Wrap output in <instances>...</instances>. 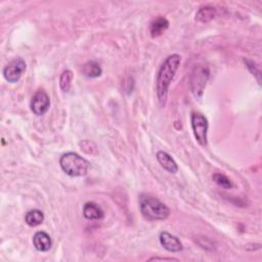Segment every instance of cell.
<instances>
[{"mask_svg": "<svg viewBox=\"0 0 262 262\" xmlns=\"http://www.w3.org/2000/svg\"><path fill=\"white\" fill-rule=\"evenodd\" d=\"M180 61H182V58H180L179 55L177 54L171 55L167 57L166 60L163 62L158 71L157 81H156V91L161 106H165L167 102L168 89L176 71L178 70Z\"/></svg>", "mask_w": 262, "mask_h": 262, "instance_id": "obj_1", "label": "cell"}, {"mask_svg": "<svg viewBox=\"0 0 262 262\" xmlns=\"http://www.w3.org/2000/svg\"><path fill=\"white\" fill-rule=\"evenodd\" d=\"M139 209L142 216L150 221L165 220L170 215L169 208L156 196L149 194L139 196Z\"/></svg>", "mask_w": 262, "mask_h": 262, "instance_id": "obj_2", "label": "cell"}, {"mask_svg": "<svg viewBox=\"0 0 262 262\" xmlns=\"http://www.w3.org/2000/svg\"><path fill=\"white\" fill-rule=\"evenodd\" d=\"M60 165L63 171L71 177H81L87 174L90 167L89 162L74 152L64 154L60 159Z\"/></svg>", "mask_w": 262, "mask_h": 262, "instance_id": "obj_3", "label": "cell"}, {"mask_svg": "<svg viewBox=\"0 0 262 262\" xmlns=\"http://www.w3.org/2000/svg\"><path fill=\"white\" fill-rule=\"evenodd\" d=\"M210 71L206 65H196L191 74V90L196 97L203 95Z\"/></svg>", "mask_w": 262, "mask_h": 262, "instance_id": "obj_4", "label": "cell"}, {"mask_svg": "<svg viewBox=\"0 0 262 262\" xmlns=\"http://www.w3.org/2000/svg\"><path fill=\"white\" fill-rule=\"evenodd\" d=\"M192 128L194 131V135L196 140L199 142L200 145L206 146L208 144L207 133H208V120L203 114L194 112L192 114Z\"/></svg>", "mask_w": 262, "mask_h": 262, "instance_id": "obj_5", "label": "cell"}, {"mask_svg": "<svg viewBox=\"0 0 262 262\" xmlns=\"http://www.w3.org/2000/svg\"><path fill=\"white\" fill-rule=\"evenodd\" d=\"M27 68L26 62L22 58H15L10 61L3 69V76L9 83L18 82Z\"/></svg>", "mask_w": 262, "mask_h": 262, "instance_id": "obj_6", "label": "cell"}, {"mask_svg": "<svg viewBox=\"0 0 262 262\" xmlns=\"http://www.w3.org/2000/svg\"><path fill=\"white\" fill-rule=\"evenodd\" d=\"M30 106L32 112L35 115L43 116L51 107V98L43 89H39L33 95Z\"/></svg>", "mask_w": 262, "mask_h": 262, "instance_id": "obj_7", "label": "cell"}, {"mask_svg": "<svg viewBox=\"0 0 262 262\" xmlns=\"http://www.w3.org/2000/svg\"><path fill=\"white\" fill-rule=\"evenodd\" d=\"M160 243L164 249L171 253H178L183 250V244L179 239L167 232H162L159 237Z\"/></svg>", "mask_w": 262, "mask_h": 262, "instance_id": "obj_8", "label": "cell"}, {"mask_svg": "<svg viewBox=\"0 0 262 262\" xmlns=\"http://www.w3.org/2000/svg\"><path fill=\"white\" fill-rule=\"evenodd\" d=\"M33 245L37 251L47 252L52 248L53 241L51 236L45 232H37L33 237Z\"/></svg>", "mask_w": 262, "mask_h": 262, "instance_id": "obj_9", "label": "cell"}, {"mask_svg": "<svg viewBox=\"0 0 262 262\" xmlns=\"http://www.w3.org/2000/svg\"><path fill=\"white\" fill-rule=\"evenodd\" d=\"M157 160L160 163V165L170 173H176L178 171V166L174 159L166 152L159 151L157 153Z\"/></svg>", "mask_w": 262, "mask_h": 262, "instance_id": "obj_10", "label": "cell"}, {"mask_svg": "<svg viewBox=\"0 0 262 262\" xmlns=\"http://www.w3.org/2000/svg\"><path fill=\"white\" fill-rule=\"evenodd\" d=\"M83 215L87 220H101L104 218V211L97 204L87 202L83 206Z\"/></svg>", "mask_w": 262, "mask_h": 262, "instance_id": "obj_11", "label": "cell"}, {"mask_svg": "<svg viewBox=\"0 0 262 262\" xmlns=\"http://www.w3.org/2000/svg\"><path fill=\"white\" fill-rule=\"evenodd\" d=\"M169 27V22L166 18L164 16H159V18L155 19L151 25H150V33L153 38H156L160 35H162Z\"/></svg>", "mask_w": 262, "mask_h": 262, "instance_id": "obj_12", "label": "cell"}, {"mask_svg": "<svg viewBox=\"0 0 262 262\" xmlns=\"http://www.w3.org/2000/svg\"><path fill=\"white\" fill-rule=\"evenodd\" d=\"M81 73L87 78H97L102 75L103 70L100 64L95 61H89L82 66Z\"/></svg>", "mask_w": 262, "mask_h": 262, "instance_id": "obj_13", "label": "cell"}, {"mask_svg": "<svg viewBox=\"0 0 262 262\" xmlns=\"http://www.w3.org/2000/svg\"><path fill=\"white\" fill-rule=\"evenodd\" d=\"M216 16V9L212 6L206 5L201 7L196 13V21L199 23H208Z\"/></svg>", "mask_w": 262, "mask_h": 262, "instance_id": "obj_14", "label": "cell"}, {"mask_svg": "<svg viewBox=\"0 0 262 262\" xmlns=\"http://www.w3.org/2000/svg\"><path fill=\"white\" fill-rule=\"evenodd\" d=\"M25 221L29 226L35 227L40 225L44 221V214L41 210L33 209L26 213Z\"/></svg>", "mask_w": 262, "mask_h": 262, "instance_id": "obj_15", "label": "cell"}, {"mask_svg": "<svg viewBox=\"0 0 262 262\" xmlns=\"http://www.w3.org/2000/svg\"><path fill=\"white\" fill-rule=\"evenodd\" d=\"M73 80V73L70 70H65L60 78V86L64 92H69Z\"/></svg>", "mask_w": 262, "mask_h": 262, "instance_id": "obj_16", "label": "cell"}, {"mask_svg": "<svg viewBox=\"0 0 262 262\" xmlns=\"http://www.w3.org/2000/svg\"><path fill=\"white\" fill-rule=\"evenodd\" d=\"M213 180H214L218 186L226 190H229L234 187L232 180L221 173H215L214 175H213Z\"/></svg>", "mask_w": 262, "mask_h": 262, "instance_id": "obj_17", "label": "cell"}, {"mask_svg": "<svg viewBox=\"0 0 262 262\" xmlns=\"http://www.w3.org/2000/svg\"><path fill=\"white\" fill-rule=\"evenodd\" d=\"M246 66H247V68L250 70V72L252 73L253 76H255L257 78V81H258V83L260 84V71L258 69V67L256 66V64L250 60H244Z\"/></svg>", "mask_w": 262, "mask_h": 262, "instance_id": "obj_18", "label": "cell"}, {"mask_svg": "<svg viewBox=\"0 0 262 262\" xmlns=\"http://www.w3.org/2000/svg\"><path fill=\"white\" fill-rule=\"evenodd\" d=\"M158 260H168V261H178L176 258H167V257H152L149 261H158Z\"/></svg>", "mask_w": 262, "mask_h": 262, "instance_id": "obj_19", "label": "cell"}]
</instances>
